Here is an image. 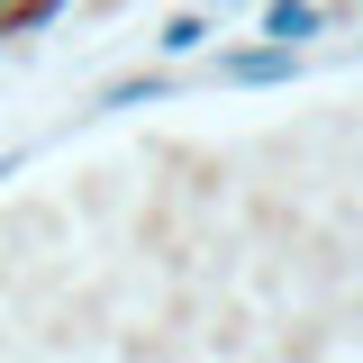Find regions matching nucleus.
Listing matches in <instances>:
<instances>
[{"mask_svg":"<svg viewBox=\"0 0 363 363\" xmlns=\"http://www.w3.org/2000/svg\"><path fill=\"white\" fill-rule=\"evenodd\" d=\"M300 73V45H236V55H218V82L227 91H264V82H291Z\"/></svg>","mask_w":363,"mask_h":363,"instance_id":"1","label":"nucleus"},{"mask_svg":"<svg viewBox=\"0 0 363 363\" xmlns=\"http://www.w3.org/2000/svg\"><path fill=\"white\" fill-rule=\"evenodd\" d=\"M318 28H327V9H318V0H272V9H264V37H272V45H300V55H309Z\"/></svg>","mask_w":363,"mask_h":363,"instance_id":"2","label":"nucleus"},{"mask_svg":"<svg viewBox=\"0 0 363 363\" xmlns=\"http://www.w3.org/2000/svg\"><path fill=\"white\" fill-rule=\"evenodd\" d=\"M200 45H209V9H182V18H164V28H155V55H164V64L200 55Z\"/></svg>","mask_w":363,"mask_h":363,"instance_id":"3","label":"nucleus"},{"mask_svg":"<svg viewBox=\"0 0 363 363\" xmlns=\"http://www.w3.org/2000/svg\"><path fill=\"white\" fill-rule=\"evenodd\" d=\"M164 91H173L164 73H128V82H109V91H100V109H136V100H164Z\"/></svg>","mask_w":363,"mask_h":363,"instance_id":"4","label":"nucleus"},{"mask_svg":"<svg viewBox=\"0 0 363 363\" xmlns=\"http://www.w3.org/2000/svg\"><path fill=\"white\" fill-rule=\"evenodd\" d=\"M28 28V0H0V37H18Z\"/></svg>","mask_w":363,"mask_h":363,"instance_id":"5","label":"nucleus"},{"mask_svg":"<svg viewBox=\"0 0 363 363\" xmlns=\"http://www.w3.org/2000/svg\"><path fill=\"white\" fill-rule=\"evenodd\" d=\"M209 9H236V0H209Z\"/></svg>","mask_w":363,"mask_h":363,"instance_id":"6","label":"nucleus"}]
</instances>
